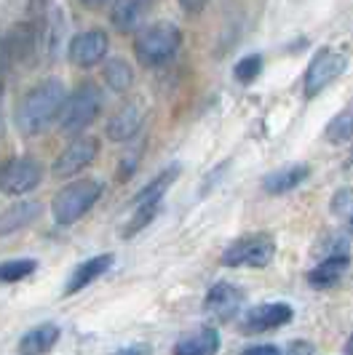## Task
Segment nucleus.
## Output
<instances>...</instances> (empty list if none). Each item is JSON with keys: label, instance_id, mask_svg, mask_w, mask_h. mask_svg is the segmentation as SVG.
<instances>
[{"label": "nucleus", "instance_id": "obj_1", "mask_svg": "<svg viewBox=\"0 0 353 355\" xmlns=\"http://www.w3.org/2000/svg\"><path fill=\"white\" fill-rule=\"evenodd\" d=\"M67 91L59 78H49L38 83L35 89L24 94V99L17 107V125L24 137L43 134L54 121H59V112L65 107Z\"/></svg>", "mask_w": 353, "mask_h": 355}, {"label": "nucleus", "instance_id": "obj_2", "mask_svg": "<svg viewBox=\"0 0 353 355\" xmlns=\"http://www.w3.org/2000/svg\"><path fill=\"white\" fill-rule=\"evenodd\" d=\"M102 196V182L99 179H78L65 184L51 200L54 222L59 227H72L83 214L94 209V203Z\"/></svg>", "mask_w": 353, "mask_h": 355}, {"label": "nucleus", "instance_id": "obj_3", "mask_svg": "<svg viewBox=\"0 0 353 355\" xmlns=\"http://www.w3.org/2000/svg\"><path fill=\"white\" fill-rule=\"evenodd\" d=\"M182 46V33L172 21H158L137 33L134 53L142 67H161L166 64Z\"/></svg>", "mask_w": 353, "mask_h": 355}, {"label": "nucleus", "instance_id": "obj_4", "mask_svg": "<svg viewBox=\"0 0 353 355\" xmlns=\"http://www.w3.org/2000/svg\"><path fill=\"white\" fill-rule=\"evenodd\" d=\"M102 89L97 83H81L65 99V107L59 112V125L65 134H81L83 128L94 123L102 112Z\"/></svg>", "mask_w": 353, "mask_h": 355}, {"label": "nucleus", "instance_id": "obj_5", "mask_svg": "<svg viewBox=\"0 0 353 355\" xmlns=\"http://www.w3.org/2000/svg\"><path fill=\"white\" fill-rule=\"evenodd\" d=\"M276 257V241L270 232H249L241 235L222 251L220 262L225 267H252V270H265Z\"/></svg>", "mask_w": 353, "mask_h": 355}, {"label": "nucleus", "instance_id": "obj_6", "mask_svg": "<svg viewBox=\"0 0 353 355\" xmlns=\"http://www.w3.org/2000/svg\"><path fill=\"white\" fill-rule=\"evenodd\" d=\"M348 67V56L345 53L335 51V49H321V51L311 59L308 70H305V80H302V89L305 96L313 99L318 96L327 86H332L337 78L345 72Z\"/></svg>", "mask_w": 353, "mask_h": 355}, {"label": "nucleus", "instance_id": "obj_7", "mask_svg": "<svg viewBox=\"0 0 353 355\" xmlns=\"http://www.w3.org/2000/svg\"><path fill=\"white\" fill-rule=\"evenodd\" d=\"M43 179V166L35 158H11L0 168V193L11 198L33 193Z\"/></svg>", "mask_w": 353, "mask_h": 355}, {"label": "nucleus", "instance_id": "obj_8", "mask_svg": "<svg viewBox=\"0 0 353 355\" xmlns=\"http://www.w3.org/2000/svg\"><path fill=\"white\" fill-rule=\"evenodd\" d=\"M99 155V139L97 137H78L72 139L62 153L59 158L54 160L51 166V177L54 179H72L78 177L83 168H88Z\"/></svg>", "mask_w": 353, "mask_h": 355}, {"label": "nucleus", "instance_id": "obj_9", "mask_svg": "<svg viewBox=\"0 0 353 355\" xmlns=\"http://www.w3.org/2000/svg\"><path fill=\"white\" fill-rule=\"evenodd\" d=\"M292 318H295V310H292L289 302H260L244 313L238 329L247 337H252V334H268L273 329H281L286 323H292Z\"/></svg>", "mask_w": 353, "mask_h": 355}, {"label": "nucleus", "instance_id": "obj_10", "mask_svg": "<svg viewBox=\"0 0 353 355\" xmlns=\"http://www.w3.org/2000/svg\"><path fill=\"white\" fill-rule=\"evenodd\" d=\"M244 300H247V294H244V288L238 284L217 281V284L209 286V291L204 297V310L212 318L220 320V323H230V320L241 313Z\"/></svg>", "mask_w": 353, "mask_h": 355}, {"label": "nucleus", "instance_id": "obj_11", "mask_svg": "<svg viewBox=\"0 0 353 355\" xmlns=\"http://www.w3.org/2000/svg\"><path fill=\"white\" fill-rule=\"evenodd\" d=\"M107 53V35L102 30H86V33H78L70 40V49L67 56L75 67H94L105 59Z\"/></svg>", "mask_w": 353, "mask_h": 355}, {"label": "nucleus", "instance_id": "obj_12", "mask_svg": "<svg viewBox=\"0 0 353 355\" xmlns=\"http://www.w3.org/2000/svg\"><path fill=\"white\" fill-rule=\"evenodd\" d=\"M348 267H351V254L348 249H335L329 251L316 267H311L308 270V284L313 286V288H332L343 281V275L348 272Z\"/></svg>", "mask_w": 353, "mask_h": 355}, {"label": "nucleus", "instance_id": "obj_13", "mask_svg": "<svg viewBox=\"0 0 353 355\" xmlns=\"http://www.w3.org/2000/svg\"><path fill=\"white\" fill-rule=\"evenodd\" d=\"M113 262H115V254H113V251H107V254H97V257L86 259V262H81V265L72 270L70 278H67L65 294H67V297H72V294L83 291L86 286H91L94 281H99L107 270L113 267Z\"/></svg>", "mask_w": 353, "mask_h": 355}, {"label": "nucleus", "instance_id": "obj_14", "mask_svg": "<svg viewBox=\"0 0 353 355\" xmlns=\"http://www.w3.org/2000/svg\"><path fill=\"white\" fill-rule=\"evenodd\" d=\"M59 337H62V329L54 320L33 326L24 337L19 339V355H49L56 347Z\"/></svg>", "mask_w": 353, "mask_h": 355}, {"label": "nucleus", "instance_id": "obj_15", "mask_svg": "<svg viewBox=\"0 0 353 355\" xmlns=\"http://www.w3.org/2000/svg\"><path fill=\"white\" fill-rule=\"evenodd\" d=\"M153 0H115L110 21L115 24L118 33H137L145 17L150 14Z\"/></svg>", "mask_w": 353, "mask_h": 355}, {"label": "nucleus", "instance_id": "obj_16", "mask_svg": "<svg viewBox=\"0 0 353 355\" xmlns=\"http://www.w3.org/2000/svg\"><path fill=\"white\" fill-rule=\"evenodd\" d=\"M220 331L214 326H201L190 334L176 339L174 355H217L220 353Z\"/></svg>", "mask_w": 353, "mask_h": 355}, {"label": "nucleus", "instance_id": "obj_17", "mask_svg": "<svg viewBox=\"0 0 353 355\" xmlns=\"http://www.w3.org/2000/svg\"><path fill=\"white\" fill-rule=\"evenodd\" d=\"M308 177H311V166L295 163V166H286V168H279V171H270L263 179V190L268 196H286V193L297 190Z\"/></svg>", "mask_w": 353, "mask_h": 355}, {"label": "nucleus", "instance_id": "obj_18", "mask_svg": "<svg viewBox=\"0 0 353 355\" xmlns=\"http://www.w3.org/2000/svg\"><path fill=\"white\" fill-rule=\"evenodd\" d=\"M142 128V110L137 105H124L107 121V139L110 142H129Z\"/></svg>", "mask_w": 353, "mask_h": 355}, {"label": "nucleus", "instance_id": "obj_19", "mask_svg": "<svg viewBox=\"0 0 353 355\" xmlns=\"http://www.w3.org/2000/svg\"><path fill=\"white\" fill-rule=\"evenodd\" d=\"M40 216V203L38 200H19L11 209L0 214V235H11V232L22 230L27 225H33Z\"/></svg>", "mask_w": 353, "mask_h": 355}, {"label": "nucleus", "instance_id": "obj_20", "mask_svg": "<svg viewBox=\"0 0 353 355\" xmlns=\"http://www.w3.org/2000/svg\"><path fill=\"white\" fill-rule=\"evenodd\" d=\"M179 177V166H172V168H166V171H161L158 177L153 179V182H147L145 187H142L140 193L134 196L131 200V206H140V203H161L163 196H166V190L174 184V179Z\"/></svg>", "mask_w": 353, "mask_h": 355}, {"label": "nucleus", "instance_id": "obj_21", "mask_svg": "<svg viewBox=\"0 0 353 355\" xmlns=\"http://www.w3.org/2000/svg\"><path fill=\"white\" fill-rule=\"evenodd\" d=\"M35 270H38V259H33V257L6 259V262H0V284H19V281L30 278Z\"/></svg>", "mask_w": 353, "mask_h": 355}, {"label": "nucleus", "instance_id": "obj_22", "mask_svg": "<svg viewBox=\"0 0 353 355\" xmlns=\"http://www.w3.org/2000/svg\"><path fill=\"white\" fill-rule=\"evenodd\" d=\"M158 211H161V203H140V206H134V214L129 216L126 227L121 230V238H134V235H140V232L156 219Z\"/></svg>", "mask_w": 353, "mask_h": 355}, {"label": "nucleus", "instance_id": "obj_23", "mask_svg": "<svg viewBox=\"0 0 353 355\" xmlns=\"http://www.w3.org/2000/svg\"><path fill=\"white\" fill-rule=\"evenodd\" d=\"M105 83L113 91L131 89V83H134V72H131V67L126 64L124 59H110V62H105Z\"/></svg>", "mask_w": 353, "mask_h": 355}, {"label": "nucleus", "instance_id": "obj_24", "mask_svg": "<svg viewBox=\"0 0 353 355\" xmlns=\"http://www.w3.org/2000/svg\"><path fill=\"white\" fill-rule=\"evenodd\" d=\"M260 72H263V56H260V53H249V56H244V59L233 67L236 80H238V83H244V86L254 83V80L260 78Z\"/></svg>", "mask_w": 353, "mask_h": 355}, {"label": "nucleus", "instance_id": "obj_25", "mask_svg": "<svg viewBox=\"0 0 353 355\" xmlns=\"http://www.w3.org/2000/svg\"><path fill=\"white\" fill-rule=\"evenodd\" d=\"M351 134H353V118L351 115H337L335 121L327 125V139H329V142H335V144L345 142Z\"/></svg>", "mask_w": 353, "mask_h": 355}, {"label": "nucleus", "instance_id": "obj_26", "mask_svg": "<svg viewBox=\"0 0 353 355\" xmlns=\"http://www.w3.org/2000/svg\"><path fill=\"white\" fill-rule=\"evenodd\" d=\"M241 355H284V353L279 345H268V342H265V345H252V347H247Z\"/></svg>", "mask_w": 353, "mask_h": 355}, {"label": "nucleus", "instance_id": "obj_27", "mask_svg": "<svg viewBox=\"0 0 353 355\" xmlns=\"http://www.w3.org/2000/svg\"><path fill=\"white\" fill-rule=\"evenodd\" d=\"M316 350H313V345L311 342H305V339H295L289 347H286V353L284 355H313Z\"/></svg>", "mask_w": 353, "mask_h": 355}, {"label": "nucleus", "instance_id": "obj_28", "mask_svg": "<svg viewBox=\"0 0 353 355\" xmlns=\"http://www.w3.org/2000/svg\"><path fill=\"white\" fill-rule=\"evenodd\" d=\"M206 3H209V0H179L182 11H185V14H190V17H195V14H201V11L206 8Z\"/></svg>", "mask_w": 353, "mask_h": 355}, {"label": "nucleus", "instance_id": "obj_29", "mask_svg": "<svg viewBox=\"0 0 353 355\" xmlns=\"http://www.w3.org/2000/svg\"><path fill=\"white\" fill-rule=\"evenodd\" d=\"M113 355H153V347L150 345H129V347H121Z\"/></svg>", "mask_w": 353, "mask_h": 355}, {"label": "nucleus", "instance_id": "obj_30", "mask_svg": "<svg viewBox=\"0 0 353 355\" xmlns=\"http://www.w3.org/2000/svg\"><path fill=\"white\" fill-rule=\"evenodd\" d=\"M83 6H88V8H99V6H105V3H110V0H81Z\"/></svg>", "mask_w": 353, "mask_h": 355}, {"label": "nucleus", "instance_id": "obj_31", "mask_svg": "<svg viewBox=\"0 0 353 355\" xmlns=\"http://www.w3.org/2000/svg\"><path fill=\"white\" fill-rule=\"evenodd\" d=\"M345 355H353V334L348 337V342H345Z\"/></svg>", "mask_w": 353, "mask_h": 355}, {"label": "nucleus", "instance_id": "obj_32", "mask_svg": "<svg viewBox=\"0 0 353 355\" xmlns=\"http://www.w3.org/2000/svg\"><path fill=\"white\" fill-rule=\"evenodd\" d=\"M0 105H3V83H0Z\"/></svg>", "mask_w": 353, "mask_h": 355}, {"label": "nucleus", "instance_id": "obj_33", "mask_svg": "<svg viewBox=\"0 0 353 355\" xmlns=\"http://www.w3.org/2000/svg\"><path fill=\"white\" fill-rule=\"evenodd\" d=\"M348 227H351V235H353V216H351V225H348Z\"/></svg>", "mask_w": 353, "mask_h": 355}]
</instances>
